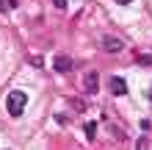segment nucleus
Returning <instances> with one entry per match:
<instances>
[{
  "label": "nucleus",
  "mask_w": 152,
  "mask_h": 150,
  "mask_svg": "<svg viewBox=\"0 0 152 150\" xmlns=\"http://www.w3.org/2000/svg\"><path fill=\"white\" fill-rule=\"evenodd\" d=\"M136 150H149V139H147V136H141L138 142H136Z\"/></svg>",
  "instance_id": "obj_6"
},
{
  "label": "nucleus",
  "mask_w": 152,
  "mask_h": 150,
  "mask_svg": "<svg viewBox=\"0 0 152 150\" xmlns=\"http://www.w3.org/2000/svg\"><path fill=\"white\" fill-rule=\"evenodd\" d=\"M56 3V8H66V0H53Z\"/></svg>",
  "instance_id": "obj_9"
},
{
  "label": "nucleus",
  "mask_w": 152,
  "mask_h": 150,
  "mask_svg": "<svg viewBox=\"0 0 152 150\" xmlns=\"http://www.w3.org/2000/svg\"><path fill=\"white\" fill-rule=\"evenodd\" d=\"M138 61H141V64H147V67H152V56H138Z\"/></svg>",
  "instance_id": "obj_8"
},
{
  "label": "nucleus",
  "mask_w": 152,
  "mask_h": 150,
  "mask_svg": "<svg viewBox=\"0 0 152 150\" xmlns=\"http://www.w3.org/2000/svg\"><path fill=\"white\" fill-rule=\"evenodd\" d=\"M25 106H28V95H25V92H8L6 109H8L11 117H20V114L25 111Z\"/></svg>",
  "instance_id": "obj_1"
},
{
  "label": "nucleus",
  "mask_w": 152,
  "mask_h": 150,
  "mask_svg": "<svg viewBox=\"0 0 152 150\" xmlns=\"http://www.w3.org/2000/svg\"><path fill=\"white\" fill-rule=\"evenodd\" d=\"M94 134H97V125H94V122H88V125H86V136L94 139Z\"/></svg>",
  "instance_id": "obj_7"
},
{
  "label": "nucleus",
  "mask_w": 152,
  "mask_h": 150,
  "mask_svg": "<svg viewBox=\"0 0 152 150\" xmlns=\"http://www.w3.org/2000/svg\"><path fill=\"white\" fill-rule=\"evenodd\" d=\"M97 83H100L97 72H86V75H83V92H88V95H91V92H97V89H100Z\"/></svg>",
  "instance_id": "obj_3"
},
{
  "label": "nucleus",
  "mask_w": 152,
  "mask_h": 150,
  "mask_svg": "<svg viewBox=\"0 0 152 150\" xmlns=\"http://www.w3.org/2000/svg\"><path fill=\"white\" fill-rule=\"evenodd\" d=\"M149 95H152V89H149Z\"/></svg>",
  "instance_id": "obj_11"
},
{
  "label": "nucleus",
  "mask_w": 152,
  "mask_h": 150,
  "mask_svg": "<svg viewBox=\"0 0 152 150\" xmlns=\"http://www.w3.org/2000/svg\"><path fill=\"white\" fill-rule=\"evenodd\" d=\"M56 69L58 72H69V69H72V61H69L66 56H58L56 58Z\"/></svg>",
  "instance_id": "obj_5"
},
{
  "label": "nucleus",
  "mask_w": 152,
  "mask_h": 150,
  "mask_svg": "<svg viewBox=\"0 0 152 150\" xmlns=\"http://www.w3.org/2000/svg\"><path fill=\"white\" fill-rule=\"evenodd\" d=\"M116 3H122V6H127V3H130V0H116Z\"/></svg>",
  "instance_id": "obj_10"
},
{
  "label": "nucleus",
  "mask_w": 152,
  "mask_h": 150,
  "mask_svg": "<svg viewBox=\"0 0 152 150\" xmlns=\"http://www.w3.org/2000/svg\"><path fill=\"white\" fill-rule=\"evenodd\" d=\"M100 47H102L105 53H119L124 45H122V39H116V36H105V39L100 42Z\"/></svg>",
  "instance_id": "obj_2"
},
{
  "label": "nucleus",
  "mask_w": 152,
  "mask_h": 150,
  "mask_svg": "<svg viewBox=\"0 0 152 150\" xmlns=\"http://www.w3.org/2000/svg\"><path fill=\"white\" fill-rule=\"evenodd\" d=\"M108 86H111V92H113V95H119V98L127 92V83H124V78H116V75L108 81Z\"/></svg>",
  "instance_id": "obj_4"
}]
</instances>
